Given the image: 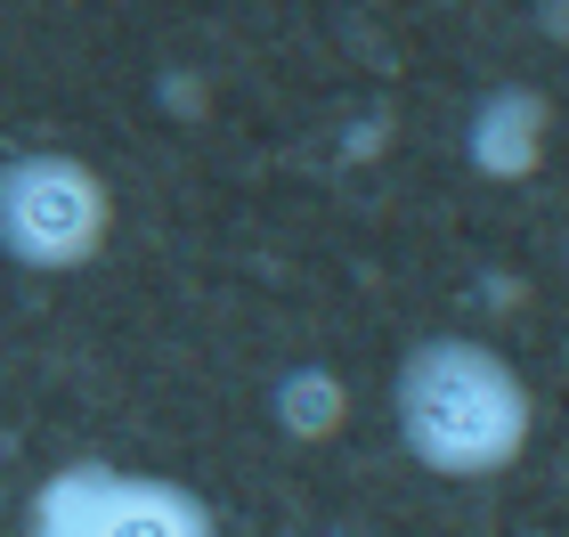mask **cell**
<instances>
[{
    "label": "cell",
    "instance_id": "1",
    "mask_svg": "<svg viewBox=\"0 0 569 537\" xmlns=\"http://www.w3.org/2000/svg\"><path fill=\"white\" fill-rule=\"evenodd\" d=\"M399 440L439 480H488L529 448V382L488 342H416L399 367Z\"/></svg>",
    "mask_w": 569,
    "mask_h": 537
},
{
    "label": "cell",
    "instance_id": "2",
    "mask_svg": "<svg viewBox=\"0 0 569 537\" xmlns=\"http://www.w3.org/2000/svg\"><path fill=\"white\" fill-rule=\"evenodd\" d=\"M114 237L107 171L66 147H24L0 163V252L17 269H82Z\"/></svg>",
    "mask_w": 569,
    "mask_h": 537
},
{
    "label": "cell",
    "instance_id": "3",
    "mask_svg": "<svg viewBox=\"0 0 569 537\" xmlns=\"http://www.w3.org/2000/svg\"><path fill=\"white\" fill-rule=\"evenodd\" d=\"M203 529H212V514L196 489L98 465V456L49 473L33 489V537H203Z\"/></svg>",
    "mask_w": 569,
    "mask_h": 537
}]
</instances>
